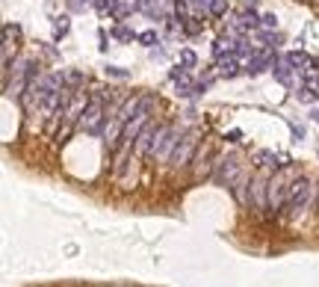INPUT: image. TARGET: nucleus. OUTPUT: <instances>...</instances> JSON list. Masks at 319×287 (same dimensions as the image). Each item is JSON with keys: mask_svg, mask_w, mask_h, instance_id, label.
I'll use <instances>...</instances> for the list:
<instances>
[{"mask_svg": "<svg viewBox=\"0 0 319 287\" xmlns=\"http://www.w3.org/2000/svg\"><path fill=\"white\" fill-rule=\"evenodd\" d=\"M275 21H278L275 15H263V27H275Z\"/></svg>", "mask_w": 319, "mask_h": 287, "instance_id": "nucleus-16", "label": "nucleus"}, {"mask_svg": "<svg viewBox=\"0 0 319 287\" xmlns=\"http://www.w3.org/2000/svg\"><path fill=\"white\" fill-rule=\"evenodd\" d=\"M139 42H142V45H154V42H157V33H142V36H139Z\"/></svg>", "mask_w": 319, "mask_h": 287, "instance_id": "nucleus-12", "label": "nucleus"}, {"mask_svg": "<svg viewBox=\"0 0 319 287\" xmlns=\"http://www.w3.org/2000/svg\"><path fill=\"white\" fill-rule=\"evenodd\" d=\"M310 195H314V187H310V178H304V175H296V181L290 184V195H287V204H284V210L281 213H287V216H298L304 207H308V201H310Z\"/></svg>", "mask_w": 319, "mask_h": 287, "instance_id": "nucleus-3", "label": "nucleus"}, {"mask_svg": "<svg viewBox=\"0 0 319 287\" xmlns=\"http://www.w3.org/2000/svg\"><path fill=\"white\" fill-rule=\"evenodd\" d=\"M104 92V89H100ZM100 92H95V95L89 98V104L83 107V113H80V122H77V128L86 130L89 136H100L104 133V128H106V95H100Z\"/></svg>", "mask_w": 319, "mask_h": 287, "instance_id": "nucleus-1", "label": "nucleus"}, {"mask_svg": "<svg viewBox=\"0 0 319 287\" xmlns=\"http://www.w3.org/2000/svg\"><path fill=\"white\" fill-rule=\"evenodd\" d=\"M292 181H296V175H292L290 169H284V166L272 172V178H269V213H272V216L284 210Z\"/></svg>", "mask_w": 319, "mask_h": 287, "instance_id": "nucleus-2", "label": "nucleus"}, {"mask_svg": "<svg viewBox=\"0 0 319 287\" xmlns=\"http://www.w3.org/2000/svg\"><path fill=\"white\" fill-rule=\"evenodd\" d=\"M198 148H201V130L192 128V130H186V136L180 139V145L174 148V154L168 160V169H174V172L190 169V163H192V157H195Z\"/></svg>", "mask_w": 319, "mask_h": 287, "instance_id": "nucleus-4", "label": "nucleus"}, {"mask_svg": "<svg viewBox=\"0 0 319 287\" xmlns=\"http://www.w3.org/2000/svg\"><path fill=\"white\" fill-rule=\"evenodd\" d=\"M210 15H228V0H213V6H210Z\"/></svg>", "mask_w": 319, "mask_h": 287, "instance_id": "nucleus-11", "label": "nucleus"}, {"mask_svg": "<svg viewBox=\"0 0 319 287\" xmlns=\"http://www.w3.org/2000/svg\"><path fill=\"white\" fill-rule=\"evenodd\" d=\"M180 65H195V54H192V51H184V54H180Z\"/></svg>", "mask_w": 319, "mask_h": 287, "instance_id": "nucleus-13", "label": "nucleus"}, {"mask_svg": "<svg viewBox=\"0 0 319 287\" xmlns=\"http://www.w3.org/2000/svg\"><path fill=\"white\" fill-rule=\"evenodd\" d=\"M275 169H257L252 175V207L257 213L269 210V178Z\"/></svg>", "mask_w": 319, "mask_h": 287, "instance_id": "nucleus-8", "label": "nucleus"}, {"mask_svg": "<svg viewBox=\"0 0 319 287\" xmlns=\"http://www.w3.org/2000/svg\"><path fill=\"white\" fill-rule=\"evenodd\" d=\"M186 125H180V122H166V133H162V145L157 148V154H154V163H168L172 154H174V148L180 145V139L186 136Z\"/></svg>", "mask_w": 319, "mask_h": 287, "instance_id": "nucleus-6", "label": "nucleus"}, {"mask_svg": "<svg viewBox=\"0 0 319 287\" xmlns=\"http://www.w3.org/2000/svg\"><path fill=\"white\" fill-rule=\"evenodd\" d=\"M116 39H122V42H128V39H133V33H130L128 27H118V30H116Z\"/></svg>", "mask_w": 319, "mask_h": 287, "instance_id": "nucleus-14", "label": "nucleus"}, {"mask_svg": "<svg viewBox=\"0 0 319 287\" xmlns=\"http://www.w3.org/2000/svg\"><path fill=\"white\" fill-rule=\"evenodd\" d=\"M266 65H272V54L269 51H254V57L248 60V74H260Z\"/></svg>", "mask_w": 319, "mask_h": 287, "instance_id": "nucleus-9", "label": "nucleus"}, {"mask_svg": "<svg viewBox=\"0 0 319 287\" xmlns=\"http://www.w3.org/2000/svg\"><path fill=\"white\" fill-rule=\"evenodd\" d=\"M219 71H222L224 77H234V74H236V57H228V60H222V63H219Z\"/></svg>", "mask_w": 319, "mask_h": 287, "instance_id": "nucleus-10", "label": "nucleus"}, {"mask_svg": "<svg viewBox=\"0 0 319 287\" xmlns=\"http://www.w3.org/2000/svg\"><path fill=\"white\" fill-rule=\"evenodd\" d=\"M216 151H213V145L204 139L201 142V148L195 151V157H192L190 163V175L192 181H207V178H213V169H216Z\"/></svg>", "mask_w": 319, "mask_h": 287, "instance_id": "nucleus-5", "label": "nucleus"}, {"mask_svg": "<svg viewBox=\"0 0 319 287\" xmlns=\"http://www.w3.org/2000/svg\"><path fill=\"white\" fill-rule=\"evenodd\" d=\"M65 30H68V18L62 15V18H56V33H65Z\"/></svg>", "mask_w": 319, "mask_h": 287, "instance_id": "nucleus-15", "label": "nucleus"}, {"mask_svg": "<svg viewBox=\"0 0 319 287\" xmlns=\"http://www.w3.org/2000/svg\"><path fill=\"white\" fill-rule=\"evenodd\" d=\"M240 172H242V160L240 154H219L216 157V169H213V181L216 184H224V187H230L236 178H240Z\"/></svg>", "mask_w": 319, "mask_h": 287, "instance_id": "nucleus-7", "label": "nucleus"}]
</instances>
